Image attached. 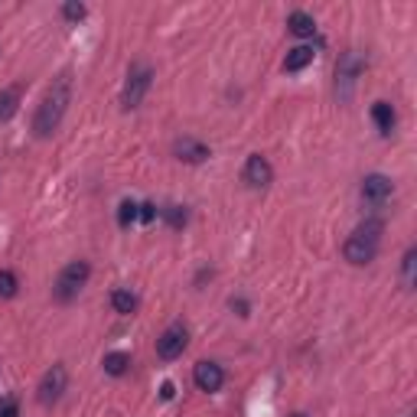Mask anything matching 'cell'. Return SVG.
I'll return each mask as SVG.
<instances>
[{
    "mask_svg": "<svg viewBox=\"0 0 417 417\" xmlns=\"http://www.w3.org/2000/svg\"><path fill=\"white\" fill-rule=\"evenodd\" d=\"M186 343H189V332H186V326L173 323L170 330H167L160 339H157V355H160V359H167V362H173V359H180V355H182Z\"/></svg>",
    "mask_w": 417,
    "mask_h": 417,
    "instance_id": "obj_4",
    "label": "cell"
},
{
    "mask_svg": "<svg viewBox=\"0 0 417 417\" xmlns=\"http://www.w3.org/2000/svg\"><path fill=\"white\" fill-rule=\"evenodd\" d=\"M391 180L388 176H382V173H372V176H365L362 180V199H368L372 205H382L391 199Z\"/></svg>",
    "mask_w": 417,
    "mask_h": 417,
    "instance_id": "obj_8",
    "label": "cell"
},
{
    "mask_svg": "<svg viewBox=\"0 0 417 417\" xmlns=\"http://www.w3.org/2000/svg\"><path fill=\"white\" fill-rule=\"evenodd\" d=\"M105 372L108 375H114V378H118V375H124L128 372V365H130V355L128 352H108L105 355Z\"/></svg>",
    "mask_w": 417,
    "mask_h": 417,
    "instance_id": "obj_16",
    "label": "cell"
},
{
    "mask_svg": "<svg viewBox=\"0 0 417 417\" xmlns=\"http://www.w3.org/2000/svg\"><path fill=\"white\" fill-rule=\"evenodd\" d=\"M173 153H176L182 163H203V160H209V147H205L203 140H196V137H180L176 144H173Z\"/></svg>",
    "mask_w": 417,
    "mask_h": 417,
    "instance_id": "obj_10",
    "label": "cell"
},
{
    "mask_svg": "<svg viewBox=\"0 0 417 417\" xmlns=\"http://www.w3.org/2000/svg\"><path fill=\"white\" fill-rule=\"evenodd\" d=\"M17 274L13 271H0V297L7 300V297H17Z\"/></svg>",
    "mask_w": 417,
    "mask_h": 417,
    "instance_id": "obj_20",
    "label": "cell"
},
{
    "mask_svg": "<svg viewBox=\"0 0 417 417\" xmlns=\"http://www.w3.org/2000/svg\"><path fill=\"white\" fill-rule=\"evenodd\" d=\"M193 382L199 391H219L225 382V372H222V365H215V362H199L193 368Z\"/></svg>",
    "mask_w": 417,
    "mask_h": 417,
    "instance_id": "obj_9",
    "label": "cell"
},
{
    "mask_svg": "<svg viewBox=\"0 0 417 417\" xmlns=\"http://www.w3.org/2000/svg\"><path fill=\"white\" fill-rule=\"evenodd\" d=\"M287 30L293 33V36H313V33H316V23H313L310 13L293 10V13L287 17Z\"/></svg>",
    "mask_w": 417,
    "mask_h": 417,
    "instance_id": "obj_13",
    "label": "cell"
},
{
    "mask_svg": "<svg viewBox=\"0 0 417 417\" xmlns=\"http://www.w3.org/2000/svg\"><path fill=\"white\" fill-rule=\"evenodd\" d=\"M313 62V49L310 46H297V49H290L287 59H284V69L287 72H300V69H307Z\"/></svg>",
    "mask_w": 417,
    "mask_h": 417,
    "instance_id": "obj_14",
    "label": "cell"
},
{
    "mask_svg": "<svg viewBox=\"0 0 417 417\" xmlns=\"http://www.w3.org/2000/svg\"><path fill=\"white\" fill-rule=\"evenodd\" d=\"M69 101H72V82H69V75H59V78H56V85L43 95V105H40L36 118H33V130H36V137H49V134L62 124Z\"/></svg>",
    "mask_w": 417,
    "mask_h": 417,
    "instance_id": "obj_1",
    "label": "cell"
},
{
    "mask_svg": "<svg viewBox=\"0 0 417 417\" xmlns=\"http://www.w3.org/2000/svg\"><path fill=\"white\" fill-rule=\"evenodd\" d=\"M414 264H417V248H411L405 255V284L414 287Z\"/></svg>",
    "mask_w": 417,
    "mask_h": 417,
    "instance_id": "obj_21",
    "label": "cell"
},
{
    "mask_svg": "<svg viewBox=\"0 0 417 417\" xmlns=\"http://www.w3.org/2000/svg\"><path fill=\"white\" fill-rule=\"evenodd\" d=\"M17 101H20V92H17V88H3V92H0V121L17 114Z\"/></svg>",
    "mask_w": 417,
    "mask_h": 417,
    "instance_id": "obj_17",
    "label": "cell"
},
{
    "mask_svg": "<svg viewBox=\"0 0 417 417\" xmlns=\"http://www.w3.org/2000/svg\"><path fill=\"white\" fill-rule=\"evenodd\" d=\"M62 13H65V20H82V17H85V7H82V3H65Z\"/></svg>",
    "mask_w": 417,
    "mask_h": 417,
    "instance_id": "obj_22",
    "label": "cell"
},
{
    "mask_svg": "<svg viewBox=\"0 0 417 417\" xmlns=\"http://www.w3.org/2000/svg\"><path fill=\"white\" fill-rule=\"evenodd\" d=\"M153 215H157V205H150V203H144V205H140L137 219H144V222H153Z\"/></svg>",
    "mask_w": 417,
    "mask_h": 417,
    "instance_id": "obj_24",
    "label": "cell"
},
{
    "mask_svg": "<svg viewBox=\"0 0 417 417\" xmlns=\"http://www.w3.org/2000/svg\"><path fill=\"white\" fill-rule=\"evenodd\" d=\"M137 212H140V205L130 203V199H124V203L118 205V225H121V228L134 225V222H137Z\"/></svg>",
    "mask_w": 417,
    "mask_h": 417,
    "instance_id": "obj_18",
    "label": "cell"
},
{
    "mask_svg": "<svg viewBox=\"0 0 417 417\" xmlns=\"http://www.w3.org/2000/svg\"><path fill=\"white\" fill-rule=\"evenodd\" d=\"M160 395H163V401H170V398H173V385H170V382L163 385V391H160Z\"/></svg>",
    "mask_w": 417,
    "mask_h": 417,
    "instance_id": "obj_26",
    "label": "cell"
},
{
    "mask_svg": "<svg viewBox=\"0 0 417 417\" xmlns=\"http://www.w3.org/2000/svg\"><path fill=\"white\" fill-rule=\"evenodd\" d=\"M343 255H346V261H349V264H368V261H375V255H378V245H375V241H368V238H359L352 232V235L346 238Z\"/></svg>",
    "mask_w": 417,
    "mask_h": 417,
    "instance_id": "obj_6",
    "label": "cell"
},
{
    "mask_svg": "<svg viewBox=\"0 0 417 417\" xmlns=\"http://www.w3.org/2000/svg\"><path fill=\"white\" fill-rule=\"evenodd\" d=\"M150 82H153V69L144 62H134L128 72V82H124V92H121V108H137L140 101H144V95H147Z\"/></svg>",
    "mask_w": 417,
    "mask_h": 417,
    "instance_id": "obj_2",
    "label": "cell"
},
{
    "mask_svg": "<svg viewBox=\"0 0 417 417\" xmlns=\"http://www.w3.org/2000/svg\"><path fill=\"white\" fill-rule=\"evenodd\" d=\"M167 219H170V225H182L186 222V212H180V205H170V209H167Z\"/></svg>",
    "mask_w": 417,
    "mask_h": 417,
    "instance_id": "obj_23",
    "label": "cell"
},
{
    "mask_svg": "<svg viewBox=\"0 0 417 417\" xmlns=\"http://www.w3.org/2000/svg\"><path fill=\"white\" fill-rule=\"evenodd\" d=\"M20 414V407L13 405V401H7V405H0V417H17Z\"/></svg>",
    "mask_w": 417,
    "mask_h": 417,
    "instance_id": "obj_25",
    "label": "cell"
},
{
    "mask_svg": "<svg viewBox=\"0 0 417 417\" xmlns=\"http://www.w3.org/2000/svg\"><path fill=\"white\" fill-rule=\"evenodd\" d=\"M88 274H92V268H88L85 261H72V264H65L62 274H59V280H56V300L69 303L72 297H78V290L85 287Z\"/></svg>",
    "mask_w": 417,
    "mask_h": 417,
    "instance_id": "obj_3",
    "label": "cell"
},
{
    "mask_svg": "<svg viewBox=\"0 0 417 417\" xmlns=\"http://www.w3.org/2000/svg\"><path fill=\"white\" fill-rule=\"evenodd\" d=\"M293 417H307V414H293Z\"/></svg>",
    "mask_w": 417,
    "mask_h": 417,
    "instance_id": "obj_27",
    "label": "cell"
},
{
    "mask_svg": "<svg viewBox=\"0 0 417 417\" xmlns=\"http://www.w3.org/2000/svg\"><path fill=\"white\" fill-rule=\"evenodd\" d=\"M365 69V62L359 59V53H346L336 65V75H339V82H355V75Z\"/></svg>",
    "mask_w": 417,
    "mask_h": 417,
    "instance_id": "obj_12",
    "label": "cell"
},
{
    "mask_svg": "<svg viewBox=\"0 0 417 417\" xmlns=\"http://www.w3.org/2000/svg\"><path fill=\"white\" fill-rule=\"evenodd\" d=\"M372 121H375V128L382 130V134H391L395 130V108L388 105V101H375L372 108Z\"/></svg>",
    "mask_w": 417,
    "mask_h": 417,
    "instance_id": "obj_11",
    "label": "cell"
},
{
    "mask_svg": "<svg viewBox=\"0 0 417 417\" xmlns=\"http://www.w3.org/2000/svg\"><path fill=\"white\" fill-rule=\"evenodd\" d=\"M65 385H69V372H65L62 365H53V368L43 375V382H40V401H43V405H56V401L62 398Z\"/></svg>",
    "mask_w": 417,
    "mask_h": 417,
    "instance_id": "obj_5",
    "label": "cell"
},
{
    "mask_svg": "<svg viewBox=\"0 0 417 417\" xmlns=\"http://www.w3.org/2000/svg\"><path fill=\"white\" fill-rule=\"evenodd\" d=\"M271 180H274V170H271V163L261 157V153H251L245 163V182L251 186V189H264V186H271Z\"/></svg>",
    "mask_w": 417,
    "mask_h": 417,
    "instance_id": "obj_7",
    "label": "cell"
},
{
    "mask_svg": "<svg viewBox=\"0 0 417 417\" xmlns=\"http://www.w3.org/2000/svg\"><path fill=\"white\" fill-rule=\"evenodd\" d=\"M382 232H385V225L378 222V219H368L365 225H359V228H355V235H359V238H368V241H375V245H378Z\"/></svg>",
    "mask_w": 417,
    "mask_h": 417,
    "instance_id": "obj_19",
    "label": "cell"
},
{
    "mask_svg": "<svg viewBox=\"0 0 417 417\" xmlns=\"http://www.w3.org/2000/svg\"><path fill=\"white\" fill-rule=\"evenodd\" d=\"M111 307H114L121 316H130V313L137 310V297H134L130 290L121 287V290H114V293H111Z\"/></svg>",
    "mask_w": 417,
    "mask_h": 417,
    "instance_id": "obj_15",
    "label": "cell"
}]
</instances>
